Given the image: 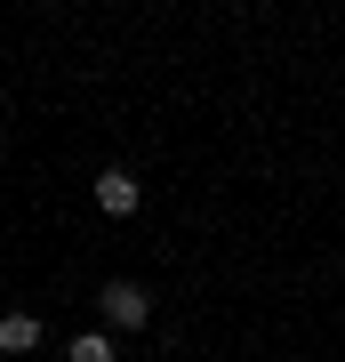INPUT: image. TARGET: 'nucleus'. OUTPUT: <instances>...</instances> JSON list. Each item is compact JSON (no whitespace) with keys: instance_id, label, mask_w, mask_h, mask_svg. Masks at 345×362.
I'll list each match as a JSON object with an SVG mask.
<instances>
[{"instance_id":"obj_1","label":"nucleus","mask_w":345,"mask_h":362,"mask_svg":"<svg viewBox=\"0 0 345 362\" xmlns=\"http://www.w3.org/2000/svg\"><path fill=\"white\" fill-rule=\"evenodd\" d=\"M97 314H104L113 330H153V298H145V282H104Z\"/></svg>"},{"instance_id":"obj_2","label":"nucleus","mask_w":345,"mask_h":362,"mask_svg":"<svg viewBox=\"0 0 345 362\" xmlns=\"http://www.w3.org/2000/svg\"><path fill=\"white\" fill-rule=\"evenodd\" d=\"M89 194H97V209H104V218H137V202H145V185L128 177V169H104V177L89 185Z\"/></svg>"},{"instance_id":"obj_3","label":"nucleus","mask_w":345,"mask_h":362,"mask_svg":"<svg viewBox=\"0 0 345 362\" xmlns=\"http://www.w3.org/2000/svg\"><path fill=\"white\" fill-rule=\"evenodd\" d=\"M40 346V322L32 314H0V354H32Z\"/></svg>"},{"instance_id":"obj_4","label":"nucleus","mask_w":345,"mask_h":362,"mask_svg":"<svg viewBox=\"0 0 345 362\" xmlns=\"http://www.w3.org/2000/svg\"><path fill=\"white\" fill-rule=\"evenodd\" d=\"M64 362H113V338H104V330H80V338H73V354H64Z\"/></svg>"}]
</instances>
